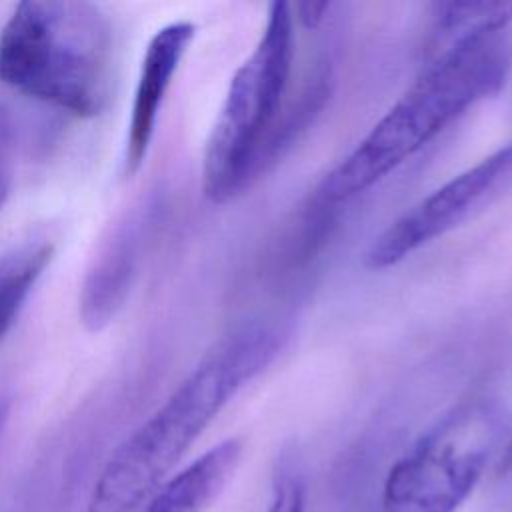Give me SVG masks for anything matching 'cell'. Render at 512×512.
Wrapping results in <instances>:
<instances>
[{
  "mask_svg": "<svg viewBox=\"0 0 512 512\" xmlns=\"http://www.w3.org/2000/svg\"><path fill=\"white\" fill-rule=\"evenodd\" d=\"M280 348L282 332L262 322L220 338L166 402L114 450L86 512H134L148 502L218 412L272 364Z\"/></svg>",
  "mask_w": 512,
  "mask_h": 512,
  "instance_id": "cell-1",
  "label": "cell"
},
{
  "mask_svg": "<svg viewBox=\"0 0 512 512\" xmlns=\"http://www.w3.org/2000/svg\"><path fill=\"white\" fill-rule=\"evenodd\" d=\"M508 70L510 50L502 32L446 46L326 176L320 196L340 202L372 188L470 106L498 94Z\"/></svg>",
  "mask_w": 512,
  "mask_h": 512,
  "instance_id": "cell-2",
  "label": "cell"
},
{
  "mask_svg": "<svg viewBox=\"0 0 512 512\" xmlns=\"http://www.w3.org/2000/svg\"><path fill=\"white\" fill-rule=\"evenodd\" d=\"M116 36L86 0H26L0 32V82L76 118L100 116L114 90Z\"/></svg>",
  "mask_w": 512,
  "mask_h": 512,
  "instance_id": "cell-3",
  "label": "cell"
},
{
  "mask_svg": "<svg viewBox=\"0 0 512 512\" xmlns=\"http://www.w3.org/2000/svg\"><path fill=\"white\" fill-rule=\"evenodd\" d=\"M292 58V10L286 2H272L262 34L234 72L206 140L202 190L210 202H228L264 166V154L282 112Z\"/></svg>",
  "mask_w": 512,
  "mask_h": 512,
  "instance_id": "cell-4",
  "label": "cell"
},
{
  "mask_svg": "<svg viewBox=\"0 0 512 512\" xmlns=\"http://www.w3.org/2000/svg\"><path fill=\"white\" fill-rule=\"evenodd\" d=\"M510 432L508 410L498 400L452 408L390 468L380 512H456Z\"/></svg>",
  "mask_w": 512,
  "mask_h": 512,
  "instance_id": "cell-5",
  "label": "cell"
},
{
  "mask_svg": "<svg viewBox=\"0 0 512 512\" xmlns=\"http://www.w3.org/2000/svg\"><path fill=\"white\" fill-rule=\"evenodd\" d=\"M512 172V142L466 168L394 220L368 248L372 270L390 268L452 230L500 180Z\"/></svg>",
  "mask_w": 512,
  "mask_h": 512,
  "instance_id": "cell-6",
  "label": "cell"
},
{
  "mask_svg": "<svg viewBox=\"0 0 512 512\" xmlns=\"http://www.w3.org/2000/svg\"><path fill=\"white\" fill-rule=\"evenodd\" d=\"M150 206L130 204L106 230L86 270L78 314L88 332L104 330L122 306L136 282L146 236Z\"/></svg>",
  "mask_w": 512,
  "mask_h": 512,
  "instance_id": "cell-7",
  "label": "cell"
},
{
  "mask_svg": "<svg viewBox=\"0 0 512 512\" xmlns=\"http://www.w3.org/2000/svg\"><path fill=\"white\" fill-rule=\"evenodd\" d=\"M194 34L192 22H172L156 30L144 50L124 146V172L130 176L144 164L162 102Z\"/></svg>",
  "mask_w": 512,
  "mask_h": 512,
  "instance_id": "cell-8",
  "label": "cell"
},
{
  "mask_svg": "<svg viewBox=\"0 0 512 512\" xmlns=\"http://www.w3.org/2000/svg\"><path fill=\"white\" fill-rule=\"evenodd\" d=\"M242 458V442L228 438L184 470L166 480L142 512H204L234 476Z\"/></svg>",
  "mask_w": 512,
  "mask_h": 512,
  "instance_id": "cell-9",
  "label": "cell"
},
{
  "mask_svg": "<svg viewBox=\"0 0 512 512\" xmlns=\"http://www.w3.org/2000/svg\"><path fill=\"white\" fill-rule=\"evenodd\" d=\"M52 256L54 244L46 236H32L0 254V340L16 322Z\"/></svg>",
  "mask_w": 512,
  "mask_h": 512,
  "instance_id": "cell-10",
  "label": "cell"
},
{
  "mask_svg": "<svg viewBox=\"0 0 512 512\" xmlns=\"http://www.w3.org/2000/svg\"><path fill=\"white\" fill-rule=\"evenodd\" d=\"M436 32L450 44L500 34L512 22V2H448L434 4Z\"/></svg>",
  "mask_w": 512,
  "mask_h": 512,
  "instance_id": "cell-11",
  "label": "cell"
},
{
  "mask_svg": "<svg viewBox=\"0 0 512 512\" xmlns=\"http://www.w3.org/2000/svg\"><path fill=\"white\" fill-rule=\"evenodd\" d=\"M268 512H306V480L292 454L278 460Z\"/></svg>",
  "mask_w": 512,
  "mask_h": 512,
  "instance_id": "cell-12",
  "label": "cell"
},
{
  "mask_svg": "<svg viewBox=\"0 0 512 512\" xmlns=\"http://www.w3.org/2000/svg\"><path fill=\"white\" fill-rule=\"evenodd\" d=\"M14 152H16V140H14V124L8 116V112L0 106V208L4 206L12 180H14Z\"/></svg>",
  "mask_w": 512,
  "mask_h": 512,
  "instance_id": "cell-13",
  "label": "cell"
},
{
  "mask_svg": "<svg viewBox=\"0 0 512 512\" xmlns=\"http://www.w3.org/2000/svg\"><path fill=\"white\" fill-rule=\"evenodd\" d=\"M330 6H332L330 2H320V4H316V2H302V4H296V12H298L300 22L306 28H316L324 20V16L330 10Z\"/></svg>",
  "mask_w": 512,
  "mask_h": 512,
  "instance_id": "cell-14",
  "label": "cell"
}]
</instances>
